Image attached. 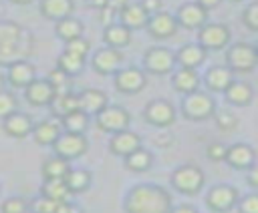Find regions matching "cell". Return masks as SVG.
Masks as SVG:
<instances>
[{
  "label": "cell",
  "mask_w": 258,
  "mask_h": 213,
  "mask_svg": "<svg viewBox=\"0 0 258 213\" xmlns=\"http://www.w3.org/2000/svg\"><path fill=\"white\" fill-rule=\"evenodd\" d=\"M89 119H91V117L79 109V111L67 115L64 119H60V125H62V129H64L67 133H81V135H85L87 129H89V125H91Z\"/></svg>",
  "instance_id": "e575fe53"
},
{
  "label": "cell",
  "mask_w": 258,
  "mask_h": 213,
  "mask_svg": "<svg viewBox=\"0 0 258 213\" xmlns=\"http://www.w3.org/2000/svg\"><path fill=\"white\" fill-rule=\"evenodd\" d=\"M83 32H85V24H83V20H79L75 16H69V18H62V20L54 22V34L62 42L83 38Z\"/></svg>",
  "instance_id": "d4e9b609"
},
{
  "label": "cell",
  "mask_w": 258,
  "mask_h": 213,
  "mask_svg": "<svg viewBox=\"0 0 258 213\" xmlns=\"http://www.w3.org/2000/svg\"><path fill=\"white\" fill-rule=\"evenodd\" d=\"M64 181H67V187L71 189V193L79 195V193L89 191V187L93 183V175L87 169H71L69 175L64 177Z\"/></svg>",
  "instance_id": "4dcf8cb0"
},
{
  "label": "cell",
  "mask_w": 258,
  "mask_h": 213,
  "mask_svg": "<svg viewBox=\"0 0 258 213\" xmlns=\"http://www.w3.org/2000/svg\"><path fill=\"white\" fill-rule=\"evenodd\" d=\"M171 82H173V88H175L177 92L189 94V92H196V90H198V86H200V76H198L196 68H179V70L173 74Z\"/></svg>",
  "instance_id": "83f0119b"
},
{
  "label": "cell",
  "mask_w": 258,
  "mask_h": 213,
  "mask_svg": "<svg viewBox=\"0 0 258 213\" xmlns=\"http://www.w3.org/2000/svg\"><path fill=\"white\" fill-rule=\"evenodd\" d=\"M240 213H258V193L246 195L240 203Z\"/></svg>",
  "instance_id": "f6af8a7d"
},
{
  "label": "cell",
  "mask_w": 258,
  "mask_h": 213,
  "mask_svg": "<svg viewBox=\"0 0 258 213\" xmlns=\"http://www.w3.org/2000/svg\"><path fill=\"white\" fill-rule=\"evenodd\" d=\"M127 4H129V0H107V8H109L111 12H117V14H119V10L125 8Z\"/></svg>",
  "instance_id": "c3c4849f"
},
{
  "label": "cell",
  "mask_w": 258,
  "mask_h": 213,
  "mask_svg": "<svg viewBox=\"0 0 258 213\" xmlns=\"http://www.w3.org/2000/svg\"><path fill=\"white\" fill-rule=\"evenodd\" d=\"M141 4H143V8H145L149 14H157V12H161V6H163L161 0H141Z\"/></svg>",
  "instance_id": "7dc6e473"
},
{
  "label": "cell",
  "mask_w": 258,
  "mask_h": 213,
  "mask_svg": "<svg viewBox=\"0 0 258 213\" xmlns=\"http://www.w3.org/2000/svg\"><path fill=\"white\" fill-rule=\"evenodd\" d=\"M234 82L232 78V68H226V66H214L206 72V84L208 88L212 90H228V86Z\"/></svg>",
  "instance_id": "f546056e"
},
{
  "label": "cell",
  "mask_w": 258,
  "mask_h": 213,
  "mask_svg": "<svg viewBox=\"0 0 258 213\" xmlns=\"http://www.w3.org/2000/svg\"><path fill=\"white\" fill-rule=\"evenodd\" d=\"M36 78V66L30 60H16L6 66V80L12 88H26Z\"/></svg>",
  "instance_id": "7c38bea8"
},
{
  "label": "cell",
  "mask_w": 258,
  "mask_h": 213,
  "mask_svg": "<svg viewBox=\"0 0 258 213\" xmlns=\"http://www.w3.org/2000/svg\"><path fill=\"white\" fill-rule=\"evenodd\" d=\"M95 123H97V129L103 131V133H109V135H115V133H121L125 129H129V123H131V115L125 106L121 104H107L97 117H95Z\"/></svg>",
  "instance_id": "3957f363"
},
{
  "label": "cell",
  "mask_w": 258,
  "mask_h": 213,
  "mask_svg": "<svg viewBox=\"0 0 258 213\" xmlns=\"http://www.w3.org/2000/svg\"><path fill=\"white\" fill-rule=\"evenodd\" d=\"M34 48V36L18 22L0 20V66H10L16 60H28Z\"/></svg>",
  "instance_id": "7a4b0ae2"
},
{
  "label": "cell",
  "mask_w": 258,
  "mask_h": 213,
  "mask_svg": "<svg viewBox=\"0 0 258 213\" xmlns=\"http://www.w3.org/2000/svg\"><path fill=\"white\" fill-rule=\"evenodd\" d=\"M46 78H48L50 84L56 88V94H62V92H69V90H71V80H73V76H69L67 72H62L60 68L54 66V70H50Z\"/></svg>",
  "instance_id": "74e56055"
},
{
  "label": "cell",
  "mask_w": 258,
  "mask_h": 213,
  "mask_svg": "<svg viewBox=\"0 0 258 213\" xmlns=\"http://www.w3.org/2000/svg\"><path fill=\"white\" fill-rule=\"evenodd\" d=\"M79 104L83 113H87L89 117H97L109 104V96L101 88H85L79 92Z\"/></svg>",
  "instance_id": "ffe728a7"
},
{
  "label": "cell",
  "mask_w": 258,
  "mask_h": 213,
  "mask_svg": "<svg viewBox=\"0 0 258 213\" xmlns=\"http://www.w3.org/2000/svg\"><path fill=\"white\" fill-rule=\"evenodd\" d=\"M256 52H258V48H256Z\"/></svg>",
  "instance_id": "9f6ffc18"
},
{
  "label": "cell",
  "mask_w": 258,
  "mask_h": 213,
  "mask_svg": "<svg viewBox=\"0 0 258 213\" xmlns=\"http://www.w3.org/2000/svg\"><path fill=\"white\" fill-rule=\"evenodd\" d=\"M40 195L50 197V199H54V201H69V197H71L73 193H71V189L67 187V181H64V179H50V181H44V183H42Z\"/></svg>",
  "instance_id": "d6a6232c"
},
{
  "label": "cell",
  "mask_w": 258,
  "mask_h": 213,
  "mask_svg": "<svg viewBox=\"0 0 258 213\" xmlns=\"http://www.w3.org/2000/svg\"><path fill=\"white\" fill-rule=\"evenodd\" d=\"M151 14L143 8L141 2H129L125 8L119 10V22L125 24L131 30H139V28H147Z\"/></svg>",
  "instance_id": "d6986e66"
},
{
  "label": "cell",
  "mask_w": 258,
  "mask_h": 213,
  "mask_svg": "<svg viewBox=\"0 0 258 213\" xmlns=\"http://www.w3.org/2000/svg\"><path fill=\"white\" fill-rule=\"evenodd\" d=\"M38 8H40V14L46 20L58 22L62 18L73 16V12H75V0H40Z\"/></svg>",
  "instance_id": "603a6c76"
},
{
  "label": "cell",
  "mask_w": 258,
  "mask_h": 213,
  "mask_svg": "<svg viewBox=\"0 0 258 213\" xmlns=\"http://www.w3.org/2000/svg\"><path fill=\"white\" fill-rule=\"evenodd\" d=\"M2 131H4L8 137H12V139H24V137L32 135L34 123H32L30 115H26V113H22V111H16V113H12L8 119L2 121Z\"/></svg>",
  "instance_id": "e0dca14e"
},
{
  "label": "cell",
  "mask_w": 258,
  "mask_h": 213,
  "mask_svg": "<svg viewBox=\"0 0 258 213\" xmlns=\"http://www.w3.org/2000/svg\"><path fill=\"white\" fill-rule=\"evenodd\" d=\"M244 24L252 30H258V2H252L244 10Z\"/></svg>",
  "instance_id": "7bdbcfd3"
},
{
  "label": "cell",
  "mask_w": 258,
  "mask_h": 213,
  "mask_svg": "<svg viewBox=\"0 0 258 213\" xmlns=\"http://www.w3.org/2000/svg\"><path fill=\"white\" fill-rule=\"evenodd\" d=\"M131 38H133L131 36V28H127L121 22H111L103 30V42H105V46H111V48H117V50L129 46L131 44Z\"/></svg>",
  "instance_id": "cb8c5ba5"
},
{
  "label": "cell",
  "mask_w": 258,
  "mask_h": 213,
  "mask_svg": "<svg viewBox=\"0 0 258 213\" xmlns=\"http://www.w3.org/2000/svg\"><path fill=\"white\" fill-rule=\"evenodd\" d=\"M198 40L206 50H218V48H224L228 44L230 30L224 24H206L200 28Z\"/></svg>",
  "instance_id": "9a60e30c"
},
{
  "label": "cell",
  "mask_w": 258,
  "mask_h": 213,
  "mask_svg": "<svg viewBox=\"0 0 258 213\" xmlns=\"http://www.w3.org/2000/svg\"><path fill=\"white\" fill-rule=\"evenodd\" d=\"M171 213H198V211H196V207H191V205L183 203V205L173 207V209H171Z\"/></svg>",
  "instance_id": "681fc988"
},
{
  "label": "cell",
  "mask_w": 258,
  "mask_h": 213,
  "mask_svg": "<svg viewBox=\"0 0 258 213\" xmlns=\"http://www.w3.org/2000/svg\"><path fill=\"white\" fill-rule=\"evenodd\" d=\"M222 0H198V4H202L206 10H210V8H214V6H218Z\"/></svg>",
  "instance_id": "816d5d0a"
},
{
  "label": "cell",
  "mask_w": 258,
  "mask_h": 213,
  "mask_svg": "<svg viewBox=\"0 0 258 213\" xmlns=\"http://www.w3.org/2000/svg\"><path fill=\"white\" fill-rule=\"evenodd\" d=\"M226 98L234 104H246L252 98V86L242 80H234L226 90Z\"/></svg>",
  "instance_id": "8d00e7d4"
},
{
  "label": "cell",
  "mask_w": 258,
  "mask_h": 213,
  "mask_svg": "<svg viewBox=\"0 0 258 213\" xmlns=\"http://www.w3.org/2000/svg\"><path fill=\"white\" fill-rule=\"evenodd\" d=\"M56 68H60L62 72H67L69 76H77L81 74V70L85 68V58L83 56H77L73 52H67L62 50L56 58Z\"/></svg>",
  "instance_id": "836d02e7"
},
{
  "label": "cell",
  "mask_w": 258,
  "mask_h": 213,
  "mask_svg": "<svg viewBox=\"0 0 258 213\" xmlns=\"http://www.w3.org/2000/svg\"><path fill=\"white\" fill-rule=\"evenodd\" d=\"M218 127H220V129H224V131L234 129V127H236V117H234L232 113H228V111L218 113Z\"/></svg>",
  "instance_id": "bcb514c9"
},
{
  "label": "cell",
  "mask_w": 258,
  "mask_h": 213,
  "mask_svg": "<svg viewBox=\"0 0 258 213\" xmlns=\"http://www.w3.org/2000/svg\"><path fill=\"white\" fill-rule=\"evenodd\" d=\"M236 197H238V193H236L234 187H230V185H216L208 193V199L206 201H208V207L210 209L222 213V211L232 209V205L236 203Z\"/></svg>",
  "instance_id": "44dd1931"
},
{
  "label": "cell",
  "mask_w": 258,
  "mask_h": 213,
  "mask_svg": "<svg viewBox=\"0 0 258 213\" xmlns=\"http://www.w3.org/2000/svg\"><path fill=\"white\" fill-rule=\"evenodd\" d=\"M52 155H58L67 161L79 159L89 151V139L81 133H67L62 131V135L56 139V143L50 147Z\"/></svg>",
  "instance_id": "277c9868"
},
{
  "label": "cell",
  "mask_w": 258,
  "mask_h": 213,
  "mask_svg": "<svg viewBox=\"0 0 258 213\" xmlns=\"http://www.w3.org/2000/svg\"><path fill=\"white\" fill-rule=\"evenodd\" d=\"M256 62H258V52L250 44L238 42L228 50V64L232 70H250L256 66Z\"/></svg>",
  "instance_id": "5bb4252c"
},
{
  "label": "cell",
  "mask_w": 258,
  "mask_h": 213,
  "mask_svg": "<svg viewBox=\"0 0 258 213\" xmlns=\"http://www.w3.org/2000/svg\"><path fill=\"white\" fill-rule=\"evenodd\" d=\"M12 4H18V6H26V4H32V0H10Z\"/></svg>",
  "instance_id": "f5cc1de1"
},
{
  "label": "cell",
  "mask_w": 258,
  "mask_h": 213,
  "mask_svg": "<svg viewBox=\"0 0 258 213\" xmlns=\"http://www.w3.org/2000/svg\"><path fill=\"white\" fill-rule=\"evenodd\" d=\"M6 82H8V80H6V74H0V92L4 90V86H6Z\"/></svg>",
  "instance_id": "db71d44e"
},
{
  "label": "cell",
  "mask_w": 258,
  "mask_h": 213,
  "mask_svg": "<svg viewBox=\"0 0 258 213\" xmlns=\"http://www.w3.org/2000/svg\"><path fill=\"white\" fill-rule=\"evenodd\" d=\"M226 161L232 165V167H250L254 163V149L248 147V145H234L228 149V155H226Z\"/></svg>",
  "instance_id": "1f68e13d"
},
{
  "label": "cell",
  "mask_w": 258,
  "mask_h": 213,
  "mask_svg": "<svg viewBox=\"0 0 258 213\" xmlns=\"http://www.w3.org/2000/svg\"><path fill=\"white\" fill-rule=\"evenodd\" d=\"M153 165V155L147 149H137L135 153H131L129 157H125V167L133 173H143Z\"/></svg>",
  "instance_id": "d590c367"
},
{
  "label": "cell",
  "mask_w": 258,
  "mask_h": 213,
  "mask_svg": "<svg viewBox=\"0 0 258 213\" xmlns=\"http://www.w3.org/2000/svg\"><path fill=\"white\" fill-rule=\"evenodd\" d=\"M248 183L254 185V187H258V167H254V169L250 171V175H248Z\"/></svg>",
  "instance_id": "f907efd6"
},
{
  "label": "cell",
  "mask_w": 258,
  "mask_h": 213,
  "mask_svg": "<svg viewBox=\"0 0 258 213\" xmlns=\"http://www.w3.org/2000/svg\"><path fill=\"white\" fill-rule=\"evenodd\" d=\"M177 26H179L177 18H175L173 14L161 10V12H157V14H151V18H149V22H147V32H149L153 38L163 40V38L173 36V34L177 32Z\"/></svg>",
  "instance_id": "4fadbf2b"
},
{
  "label": "cell",
  "mask_w": 258,
  "mask_h": 213,
  "mask_svg": "<svg viewBox=\"0 0 258 213\" xmlns=\"http://www.w3.org/2000/svg\"><path fill=\"white\" fill-rule=\"evenodd\" d=\"M181 113L189 121H204L214 115V100L208 92H202V90L189 92L181 100Z\"/></svg>",
  "instance_id": "8992f818"
},
{
  "label": "cell",
  "mask_w": 258,
  "mask_h": 213,
  "mask_svg": "<svg viewBox=\"0 0 258 213\" xmlns=\"http://www.w3.org/2000/svg\"><path fill=\"white\" fill-rule=\"evenodd\" d=\"M175 58L181 64V68H198L206 60V48L200 42L198 44H183L175 52Z\"/></svg>",
  "instance_id": "484cf974"
},
{
  "label": "cell",
  "mask_w": 258,
  "mask_h": 213,
  "mask_svg": "<svg viewBox=\"0 0 258 213\" xmlns=\"http://www.w3.org/2000/svg\"><path fill=\"white\" fill-rule=\"evenodd\" d=\"M0 191H2V185H0Z\"/></svg>",
  "instance_id": "11a10c76"
},
{
  "label": "cell",
  "mask_w": 258,
  "mask_h": 213,
  "mask_svg": "<svg viewBox=\"0 0 258 213\" xmlns=\"http://www.w3.org/2000/svg\"><path fill=\"white\" fill-rule=\"evenodd\" d=\"M171 185L183 195H196L204 185V173L196 165H181L173 171Z\"/></svg>",
  "instance_id": "52a82bcc"
},
{
  "label": "cell",
  "mask_w": 258,
  "mask_h": 213,
  "mask_svg": "<svg viewBox=\"0 0 258 213\" xmlns=\"http://www.w3.org/2000/svg\"><path fill=\"white\" fill-rule=\"evenodd\" d=\"M175 62V52H171L165 46H151L143 54V70L151 74H167L173 70Z\"/></svg>",
  "instance_id": "5b68a950"
},
{
  "label": "cell",
  "mask_w": 258,
  "mask_h": 213,
  "mask_svg": "<svg viewBox=\"0 0 258 213\" xmlns=\"http://www.w3.org/2000/svg\"><path fill=\"white\" fill-rule=\"evenodd\" d=\"M18 111V98L12 90H2L0 92V121L8 119L12 113Z\"/></svg>",
  "instance_id": "f35d334b"
},
{
  "label": "cell",
  "mask_w": 258,
  "mask_h": 213,
  "mask_svg": "<svg viewBox=\"0 0 258 213\" xmlns=\"http://www.w3.org/2000/svg\"><path fill=\"white\" fill-rule=\"evenodd\" d=\"M64 50H67V52H73V54H77V56L87 58V56H89V52H91V44H89V40H87V38H77V40L67 42Z\"/></svg>",
  "instance_id": "b9f144b4"
},
{
  "label": "cell",
  "mask_w": 258,
  "mask_h": 213,
  "mask_svg": "<svg viewBox=\"0 0 258 213\" xmlns=\"http://www.w3.org/2000/svg\"><path fill=\"white\" fill-rule=\"evenodd\" d=\"M125 213H171V195L155 183H139L131 187L123 203Z\"/></svg>",
  "instance_id": "6da1fadb"
},
{
  "label": "cell",
  "mask_w": 258,
  "mask_h": 213,
  "mask_svg": "<svg viewBox=\"0 0 258 213\" xmlns=\"http://www.w3.org/2000/svg\"><path fill=\"white\" fill-rule=\"evenodd\" d=\"M60 203H62V201H54V199H50V197L40 195L38 199L32 201V213H58Z\"/></svg>",
  "instance_id": "60d3db41"
},
{
  "label": "cell",
  "mask_w": 258,
  "mask_h": 213,
  "mask_svg": "<svg viewBox=\"0 0 258 213\" xmlns=\"http://www.w3.org/2000/svg\"><path fill=\"white\" fill-rule=\"evenodd\" d=\"M113 84H115V90L121 94H137L145 88L147 74H145V70L135 68V66L121 68L113 74Z\"/></svg>",
  "instance_id": "ba28073f"
},
{
  "label": "cell",
  "mask_w": 258,
  "mask_h": 213,
  "mask_svg": "<svg viewBox=\"0 0 258 213\" xmlns=\"http://www.w3.org/2000/svg\"><path fill=\"white\" fill-rule=\"evenodd\" d=\"M24 98L32 106H50L56 98V88L50 84L48 78H34L24 88Z\"/></svg>",
  "instance_id": "8fae6325"
},
{
  "label": "cell",
  "mask_w": 258,
  "mask_h": 213,
  "mask_svg": "<svg viewBox=\"0 0 258 213\" xmlns=\"http://www.w3.org/2000/svg\"><path fill=\"white\" fill-rule=\"evenodd\" d=\"M137 149H141V137L129 129L121 131V133H115L111 135V141H109V151L117 157H129L131 153H135Z\"/></svg>",
  "instance_id": "2e32d148"
},
{
  "label": "cell",
  "mask_w": 258,
  "mask_h": 213,
  "mask_svg": "<svg viewBox=\"0 0 258 213\" xmlns=\"http://www.w3.org/2000/svg\"><path fill=\"white\" fill-rule=\"evenodd\" d=\"M79 109H81V104H79V92H73V90L62 92V94H56V98L50 104V111H52V115L56 119H64L67 115H71V113H75Z\"/></svg>",
  "instance_id": "4316f807"
},
{
  "label": "cell",
  "mask_w": 258,
  "mask_h": 213,
  "mask_svg": "<svg viewBox=\"0 0 258 213\" xmlns=\"http://www.w3.org/2000/svg\"><path fill=\"white\" fill-rule=\"evenodd\" d=\"M42 179L44 181H50V179H64L71 171V165L67 159L58 157V155H52L48 157L44 163H42Z\"/></svg>",
  "instance_id": "f1b7e54d"
},
{
  "label": "cell",
  "mask_w": 258,
  "mask_h": 213,
  "mask_svg": "<svg viewBox=\"0 0 258 213\" xmlns=\"http://www.w3.org/2000/svg\"><path fill=\"white\" fill-rule=\"evenodd\" d=\"M121 62H123V54L121 50L117 48H111V46H103L99 48L93 58H91V66L97 74L101 76H109V74H115L117 70H121Z\"/></svg>",
  "instance_id": "30bf717a"
},
{
  "label": "cell",
  "mask_w": 258,
  "mask_h": 213,
  "mask_svg": "<svg viewBox=\"0 0 258 213\" xmlns=\"http://www.w3.org/2000/svg\"><path fill=\"white\" fill-rule=\"evenodd\" d=\"M143 119L153 127H169L175 121V109L165 98H153L143 109Z\"/></svg>",
  "instance_id": "9c48e42d"
},
{
  "label": "cell",
  "mask_w": 258,
  "mask_h": 213,
  "mask_svg": "<svg viewBox=\"0 0 258 213\" xmlns=\"http://www.w3.org/2000/svg\"><path fill=\"white\" fill-rule=\"evenodd\" d=\"M175 18H177L179 26H183V28H189V30L202 28V26H206L204 22L208 18V10L198 2H187V4H181L177 8Z\"/></svg>",
  "instance_id": "ac0fdd59"
},
{
  "label": "cell",
  "mask_w": 258,
  "mask_h": 213,
  "mask_svg": "<svg viewBox=\"0 0 258 213\" xmlns=\"http://www.w3.org/2000/svg\"><path fill=\"white\" fill-rule=\"evenodd\" d=\"M30 205L24 197H8L0 205V213H28Z\"/></svg>",
  "instance_id": "ab89813d"
},
{
  "label": "cell",
  "mask_w": 258,
  "mask_h": 213,
  "mask_svg": "<svg viewBox=\"0 0 258 213\" xmlns=\"http://www.w3.org/2000/svg\"><path fill=\"white\" fill-rule=\"evenodd\" d=\"M62 125L56 123V121H40L34 125V131H32V141L40 147H52L56 143V139L62 135Z\"/></svg>",
  "instance_id": "7402d4cb"
},
{
  "label": "cell",
  "mask_w": 258,
  "mask_h": 213,
  "mask_svg": "<svg viewBox=\"0 0 258 213\" xmlns=\"http://www.w3.org/2000/svg\"><path fill=\"white\" fill-rule=\"evenodd\" d=\"M226 155H228V147L222 145V143H212V145L208 147V157H210L212 161H224Z\"/></svg>",
  "instance_id": "ee69618b"
}]
</instances>
